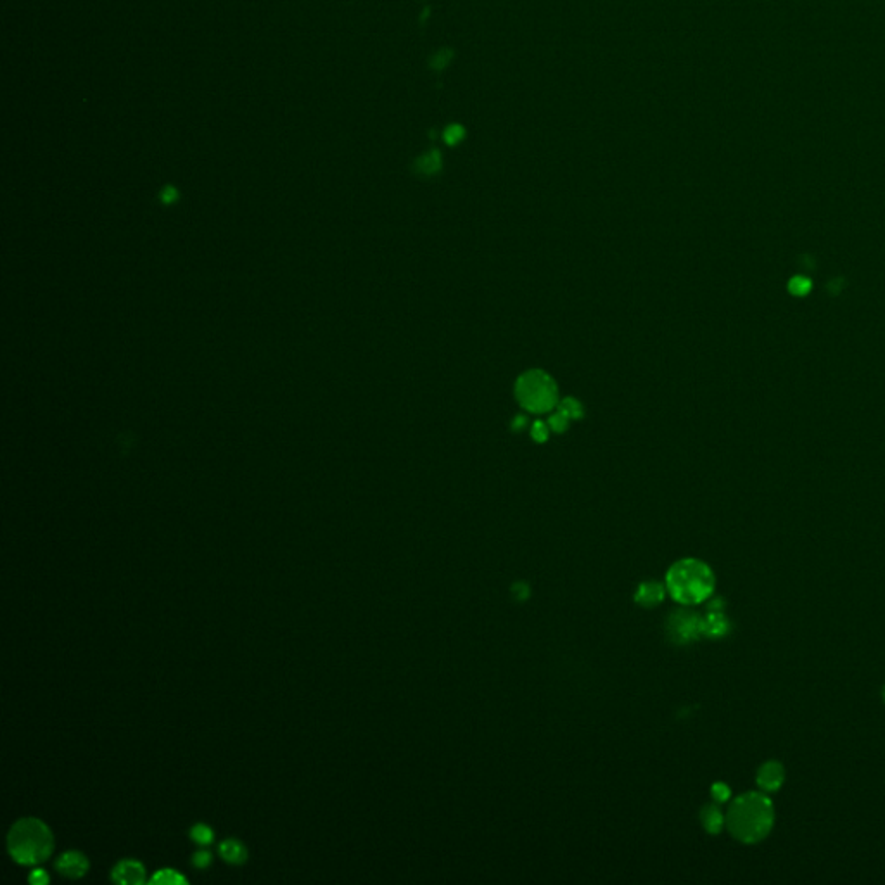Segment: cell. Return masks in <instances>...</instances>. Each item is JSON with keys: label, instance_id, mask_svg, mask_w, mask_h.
<instances>
[{"label": "cell", "instance_id": "obj_1", "mask_svg": "<svg viewBox=\"0 0 885 885\" xmlns=\"http://www.w3.org/2000/svg\"><path fill=\"white\" fill-rule=\"evenodd\" d=\"M775 825V807L764 792L735 797L726 813V829L742 844L764 841Z\"/></svg>", "mask_w": 885, "mask_h": 885}, {"label": "cell", "instance_id": "obj_2", "mask_svg": "<svg viewBox=\"0 0 885 885\" xmlns=\"http://www.w3.org/2000/svg\"><path fill=\"white\" fill-rule=\"evenodd\" d=\"M716 588L712 569L699 559H683L669 567L666 592L681 605H699L711 599Z\"/></svg>", "mask_w": 885, "mask_h": 885}, {"label": "cell", "instance_id": "obj_3", "mask_svg": "<svg viewBox=\"0 0 885 885\" xmlns=\"http://www.w3.org/2000/svg\"><path fill=\"white\" fill-rule=\"evenodd\" d=\"M7 849L19 865H38L49 860L54 849V837L49 826L37 818L19 819L7 837Z\"/></svg>", "mask_w": 885, "mask_h": 885}, {"label": "cell", "instance_id": "obj_4", "mask_svg": "<svg viewBox=\"0 0 885 885\" xmlns=\"http://www.w3.org/2000/svg\"><path fill=\"white\" fill-rule=\"evenodd\" d=\"M517 400L530 412H547L557 403V389L554 381L542 370H531L517 381Z\"/></svg>", "mask_w": 885, "mask_h": 885}, {"label": "cell", "instance_id": "obj_5", "mask_svg": "<svg viewBox=\"0 0 885 885\" xmlns=\"http://www.w3.org/2000/svg\"><path fill=\"white\" fill-rule=\"evenodd\" d=\"M666 628H668L669 638L676 643H690L699 638V635H702L700 618L688 609H680V611L673 612L669 616Z\"/></svg>", "mask_w": 885, "mask_h": 885}, {"label": "cell", "instance_id": "obj_6", "mask_svg": "<svg viewBox=\"0 0 885 885\" xmlns=\"http://www.w3.org/2000/svg\"><path fill=\"white\" fill-rule=\"evenodd\" d=\"M719 604L721 602L716 600V602L709 607L707 614L704 616V618H700L702 635H706V637L709 638H721L730 633V630H731L730 619L726 618V614L723 612V609L719 607Z\"/></svg>", "mask_w": 885, "mask_h": 885}, {"label": "cell", "instance_id": "obj_7", "mask_svg": "<svg viewBox=\"0 0 885 885\" xmlns=\"http://www.w3.org/2000/svg\"><path fill=\"white\" fill-rule=\"evenodd\" d=\"M757 787L761 792H779L785 781V768L779 761H768L757 771Z\"/></svg>", "mask_w": 885, "mask_h": 885}, {"label": "cell", "instance_id": "obj_8", "mask_svg": "<svg viewBox=\"0 0 885 885\" xmlns=\"http://www.w3.org/2000/svg\"><path fill=\"white\" fill-rule=\"evenodd\" d=\"M56 867L64 877L80 879L89 872V860L85 857V854L78 853V850H68V853L61 854Z\"/></svg>", "mask_w": 885, "mask_h": 885}, {"label": "cell", "instance_id": "obj_9", "mask_svg": "<svg viewBox=\"0 0 885 885\" xmlns=\"http://www.w3.org/2000/svg\"><path fill=\"white\" fill-rule=\"evenodd\" d=\"M113 880L121 885H140L145 882V868L139 861L125 860L113 868Z\"/></svg>", "mask_w": 885, "mask_h": 885}, {"label": "cell", "instance_id": "obj_10", "mask_svg": "<svg viewBox=\"0 0 885 885\" xmlns=\"http://www.w3.org/2000/svg\"><path fill=\"white\" fill-rule=\"evenodd\" d=\"M664 595L666 586L655 583V581H647V583H642L638 586L637 593H635V600L642 607H654V605L662 602Z\"/></svg>", "mask_w": 885, "mask_h": 885}, {"label": "cell", "instance_id": "obj_11", "mask_svg": "<svg viewBox=\"0 0 885 885\" xmlns=\"http://www.w3.org/2000/svg\"><path fill=\"white\" fill-rule=\"evenodd\" d=\"M700 822H702V826L706 829V832L716 835L721 832L723 826L726 825V816L719 810L718 804L711 802L707 806H704L702 811H700Z\"/></svg>", "mask_w": 885, "mask_h": 885}, {"label": "cell", "instance_id": "obj_12", "mask_svg": "<svg viewBox=\"0 0 885 885\" xmlns=\"http://www.w3.org/2000/svg\"><path fill=\"white\" fill-rule=\"evenodd\" d=\"M220 854L227 863L243 865L248 860V849L237 838H227L220 844Z\"/></svg>", "mask_w": 885, "mask_h": 885}, {"label": "cell", "instance_id": "obj_13", "mask_svg": "<svg viewBox=\"0 0 885 885\" xmlns=\"http://www.w3.org/2000/svg\"><path fill=\"white\" fill-rule=\"evenodd\" d=\"M811 287H813V282H811L810 277L806 275H794L787 283V289L792 296L795 298H804L811 293Z\"/></svg>", "mask_w": 885, "mask_h": 885}, {"label": "cell", "instance_id": "obj_14", "mask_svg": "<svg viewBox=\"0 0 885 885\" xmlns=\"http://www.w3.org/2000/svg\"><path fill=\"white\" fill-rule=\"evenodd\" d=\"M151 884H159V885H185L187 880L180 875L178 872L175 869L166 868V869H159L154 877L151 879Z\"/></svg>", "mask_w": 885, "mask_h": 885}, {"label": "cell", "instance_id": "obj_15", "mask_svg": "<svg viewBox=\"0 0 885 885\" xmlns=\"http://www.w3.org/2000/svg\"><path fill=\"white\" fill-rule=\"evenodd\" d=\"M190 837H193V841L197 842V844L206 846V844H212L214 834H213L212 826L205 825V823H197V825H194L193 830H190Z\"/></svg>", "mask_w": 885, "mask_h": 885}, {"label": "cell", "instance_id": "obj_16", "mask_svg": "<svg viewBox=\"0 0 885 885\" xmlns=\"http://www.w3.org/2000/svg\"><path fill=\"white\" fill-rule=\"evenodd\" d=\"M559 410H562V412H564L566 415L569 417V419H570V417H581V415H583V410H581V405L578 403L576 400H570V398H567V400L562 401L561 408H559Z\"/></svg>", "mask_w": 885, "mask_h": 885}, {"label": "cell", "instance_id": "obj_17", "mask_svg": "<svg viewBox=\"0 0 885 885\" xmlns=\"http://www.w3.org/2000/svg\"><path fill=\"white\" fill-rule=\"evenodd\" d=\"M567 420H569V417H567L566 413L562 412V410H559V413H555V415L550 417L549 424H550V427L554 429V431L561 432V431H564V429L567 427Z\"/></svg>", "mask_w": 885, "mask_h": 885}, {"label": "cell", "instance_id": "obj_18", "mask_svg": "<svg viewBox=\"0 0 885 885\" xmlns=\"http://www.w3.org/2000/svg\"><path fill=\"white\" fill-rule=\"evenodd\" d=\"M712 797H714L716 802H725V800L730 799V788L725 783H714L712 785Z\"/></svg>", "mask_w": 885, "mask_h": 885}, {"label": "cell", "instance_id": "obj_19", "mask_svg": "<svg viewBox=\"0 0 885 885\" xmlns=\"http://www.w3.org/2000/svg\"><path fill=\"white\" fill-rule=\"evenodd\" d=\"M212 860H213V856L209 850H197V853L193 856V863L197 868H206L208 865H212Z\"/></svg>", "mask_w": 885, "mask_h": 885}, {"label": "cell", "instance_id": "obj_20", "mask_svg": "<svg viewBox=\"0 0 885 885\" xmlns=\"http://www.w3.org/2000/svg\"><path fill=\"white\" fill-rule=\"evenodd\" d=\"M531 434H532V438L536 439V441H545L547 436H549V431H547V425L543 424V422H539V420H538V422L532 425Z\"/></svg>", "mask_w": 885, "mask_h": 885}, {"label": "cell", "instance_id": "obj_21", "mask_svg": "<svg viewBox=\"0 0 885 885\" xmlns=\"http://www.w3.org/2000/svg\"><path fill=\"white\" fill-rule=\"evenodd\" d=\"M30 882L35 885H45L49 882V875L44 869H33L32 875H30Z\"/></svg>", "mask_w": 885, "mask_h": 885}, {"label": "cell", "instance_id": "obj_22", "mask_svg": "<svg viewBox=\"0 0 885 885\" xmlns=\"http://www.w3.org/2000/svg\"><path fill=\"white\" fill-rule=\"evenodd\" d=\"M842 282H844V281H842V279H837V281L829 282V287H826V289H829L832 294H838V293H841V289H844Z\"/></svg>", "mask_w": 885, "mask_h": 885}, {"label": "cell", "instance_id": "obj_23", "mask_svg": "<svg viewBox=\"0 0 885 885\" xmlns=\"http://www.w3.org/2000/svg\"><path fill=\"white\" fill-rule=\"evenodd\" d=\"M524 422H526V419H524V417H517L515 424H513V425H515V427H523Z\"/></svg>", "mask_w": 885, "mask_h": 885}, {"label": "cell", "instance_id": "obj_24", "mask_svg": "<svg viewBox=\"0 0 885 885\" xmlns=\"http://www.w3.org/2000/svg\"><path fill=\"white\" fill-rule=\"evenodd\" d=\"M884 697H885V690H884Z\"/></svg>", "mask_w": 885, "mask_h": 885}]
</instances>
